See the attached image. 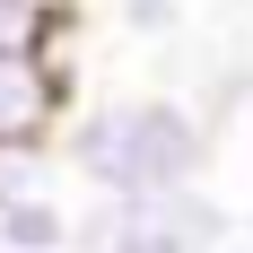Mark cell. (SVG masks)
<instances>
[{"mask_svg": "<svg viewBox=\"0 0 253 253\" xmlns=\"http://www.w3.org/2000/svg\"><path fill=\"white\" fill-rule=\"evenodd\" d=\"M70 18L35 9V0H0V52H52V61H70Z\"/></svg>", "mask_w": 253, "mask_h": 253, "instance_id": "obj_5", "label": "cell"}, {"mask_svg": "<svg viewBox=\"0 0 253 253\" xmlns=\"http://www.w3.org/2000/svg\"><path fill=\"white\" fill-rule=\"evenodd\" d=\"M0 253H70V210L52 192L0 201Z\"/></svg>", "mask_w": 253, "mask_h": 253, "instance_id": "obj_4", "label": "cell"}, {"mask_svg": "<svg viewBox=\"0 0 253 253\" xmlns=\"http://www.w3.org/2000/svg\"><path fill=\"white\" fill-rule=\"evenodd\" d=\"M44 157H52V149H0V201L44 192Z\"/></svg>", "mask_w": 253, "mask_h": 253, "instance_id": "obj_6", "label": "cell"}, {"mask_svg": "<svg viewBox=\"0 0 253 253\" xmlns=\"http://www.w3.org/2000/svg\"><path fill=\"white\" fill-rule=\"evenodd\" d=\"M35 9H61V18H70V0H35Z\"/></svg>", "mask_w": 253, "mask_h": 253, "instance_id": "obj_8", "label": "cell"}, {"mask_svg": "<svg viewBox=\"0 0 253 253\" xmlns=\"http://www.w3.org/2000/svg\"><path fill=\"white\" fill-rule=\"evenodd\" d=\"M52 149L96 201H140V192H183L210 166V123L183 96H114L87 114H61Z\"/></svg>", "mask_w": 253, "mask_h": 253, "instance_id": "obj_1", "label": "cell"}, {"mask_svg": "<svg viewBox=\"0 0 253 253\" xmlns=\"http://www.w3.org/2000/svg\"><path fill=\"white\" fill-rule=\"evenodd\" d=\"M114 18H123L131 35H166V26H175L183 9H175V0H114Z\"/></svg>", "mask_w": 253, "mask_h": 253, "instance_id": "obj_7", "label": "cell"}, {"mask_svg": "<svg viewBox=\"0 0 253 253\" xmlns=\"http://www.w3.org/2000/svg\"><path fill=\"white\" fill-rule=\"evenodd\" d=\"M227 201L183 183V192H140V201H96L87 218H70L79 253H218L227 245Z\"/></svg>", "mask_w": 253, "mask_h": 253, "instance_id": "obj_2", "label": "cell"}, {"mask_svg": "<svg viewBox=\"0 0 253 253\" xmlns=\"http://www.w3.org/2000/svg\"><path fill=\"white\" fill-rule=\"evenodd\" d=\"M61 114H70V61L0 52V149H52Z\"/></svg>", "mask_w": 253, "mask_h": 253, "instance_id": "obj_3", "label": "cell"}]
</instances>
